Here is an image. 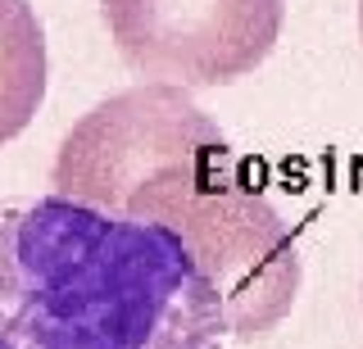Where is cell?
Instances as JSON below:
<instances>
[{"label":"cell","instance_id":"6da1fadb","mask_svg":"<svg viewBox=\"0 0 363 349\" xmlns=\"http://www.w3.org/2000/svg\"><path fill=\"white\" fill-rule=\"evenodd\" d=\"M50 186L113 218L168 227L209 277L236 341H264L295 309L304 268L291 227L182 86L145 82L100 100L64 137Z\"/></svg>","mask_w":363,"mask_h":349},{"label":"cell","instance_id":"7a4b0ae2","mask_svg":"<svg viewBox=\"0 0 363 349\" xmlns=\"http://www.w3.org/2000/svg\"><path fill=\"white\" fill-rule=\"evenodd\" d=\"M209 277L168 227L64 195L0 205V349H223Z\"/></svg>","mask_w":363,"mask_h":349},{"label":"cell","instance_id":"3957f363","mask_svg":"<svg viewBox=\"0 0 363 349\" xmlns=\"http://www.w3.org/2000/svg\"><path fill=\"white\" fill-rule=\"evenodd\" d=\"M123 64L182 91L241 82L272 55L286 0H100Z\"/></svg>","mask_w":363,"mask_h":349},{"label":"cell","instance_id":"277c9868","mask_svg":"<svg viewBox=\"0 0 363 349\" xmlns=\"http://www.w3.org/2000/svg\"><path fill=\"white\" fill-rule=\"evenodd\" d=\"M45 100V32L28 0H0V145L14 141Z\"/></svg>","mask_w":363,"mask_h":349},{"label":"cell","instance_id":"5b68a950","mask_svg":"<svg viewBox=\"0 0 363 349\" xmlns=\"http://www.w3.org/2000/svg\"><path fill=\"white\" fill-rule=\"evenodd\" d=\"M359 28H363V0H359Z\"/></svg>","mask_w":363,"mask_h":349}]
</instances>
